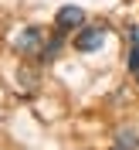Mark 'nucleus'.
I'll return each mask as SVG.
<instances>
[{
  "label": "nucleus",
  "instance_id": "f257e3e1",
  "mask_svg": "<svg viewBox=\"0 0 139 150\" xmlns=\"http://www.w3.org/2000/svg\"><path fill=\"white\" fill-rule=\"evenodd\" d=\"M105 38H109V28L105 24H88V28H82L75 34V48L78 51H98L105 45Z\"/></svg>",
  "mask_w": 139,
  "mask_h": 150
},
{
  "label": "nucleus",
  "instance_id": "f03ea898",
  "mask_svg": "<svg viewBox=\"0 0 139 150\" xmlns=\"http://www.w3.org/2000/svg\"><path fill=\"white\" fill-rule=\"evenodd\" d=\"M85 24V10L82 7H75V4H68V7H61L54 14V28L61 31V34H68V31H75V28H82Z\"/></svg>",
  "mask_w": 139,
  "mask_h": 150
},
{
  "label": "nucleus",
  "instance_id": "7ed1b4c3",
  "mask_svg": "<svg viewBox=\"0 0 139 150\" xmlns=\"http://www.w3.org/2000/svg\"><path fill=\"white\" fill-rule=\"evenodd\" d=\"M14 48H17L20 55H34V51H41V48H44L41 28H24V31L17 34V41H14Z\"/></svg>",
  "mask_w": 139,
  "mask_h": 150
},
{
  "label": "nucleus",
  "instance_id": "20e7f679",
  "mask_svg": "<svg viewBox=\"0 0 139 150\" xmlns=\"http://www.w3.org/2000/svg\"><path fill=\"white\" fill-rule=\"evenodd\" d=\"M115 143H119V150H139V133L122 126V130L115 133Z\"/></svg>",
  "mask_w": 139,
  "mask_h": 150
},
{
  "label": "nucleus",
  "instance_id": "39448f33",
  "mask_svg": "<svg viewBox=\"0 0 139 150\" xmlns=\"http://www.w3.org/2000/svg\"><path fill=\"white\" fill-rule=\"evenodd\" d=\"M58 51H61V31H58V34L51 38V41H44V48H41V58L47 62V58H54Z\"/></svg>",
  "mask_w": 139,
  "mask_h": 150
},
{
  "label": "nucleus",
  "instance_id": "423d86ee",
  "mask_svg": "<svg viewBox=\"0 0 139 150\" xmlns=\"http://www.w3.org/2000/svg\"><path fill=\"white\" fill-rule=\"evenodd\" d=\"M126 68H129L132 75H139V45L129 48V55H126Z\"/></svg>",
  "mask_w": 139,
  "mask_h": 150
},
{
  "label": "nucleus",
  "instance_id": "0eeeda50",
  "mask_svg": "<svg viewBox=\"0 0 139 150\" xmlns=\"http://www.w3.org/2000/svg\"><path fill=\"white\" fill-rule=\"evenodd\" d=\"M129 41H132V45H139V24H132V28H129Z\"/></svg>",
  "mask_w": 139,
  "mask_h": 150
}]
</instances>
